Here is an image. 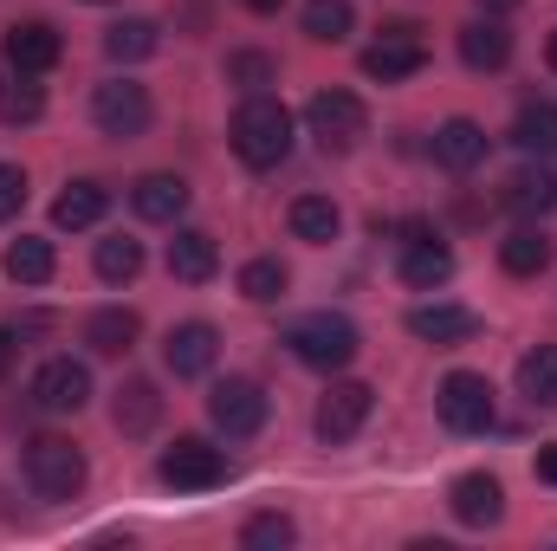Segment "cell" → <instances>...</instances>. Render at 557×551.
Instances as JSON below:
<instances>
[{
	"label": "cell",
	"instance_id": "obj_21",
	"mask_svg": "<svg viewBox=\"0 0 557 551\" xmlns=\"http://www.w3.org/2000/svg\"><path fill=\"white\" fill-rule=\"evenodd\" d=\"M447 279H454V254H447L434 234L403 247V285H416V292H434V285H447Z\"/></svg>",
	"mask_w": 557,
	"mask_h": 551
},
{
	"label": "cell",
	"instance_id": "obj_20",
	"mask_svg": "<svg viewBox=\"0 0 557 551\" xmlns=\"http://www.w3.org/2000/svg\"><path fill=\"white\" fill-rule=\"evenodd\" d=\"M104 208H111V188H104V182H65V195L52 201V221L78 234V228H98Z\"/></svg>",
	"mask_w": 557,
	"mask_h": 551
},
{
	"label": "cell",
	"instance_id": "obj_23",
	"mask_svg": "<svg viewBox=\"0 0 557 551\" xmlns=\"http://www.w3.org/2000/svg\"><path fill=\"white\" fill-rule=\"evenodd\" d=\"M499 267L512 279H539L552 267V241H545V228H519V234H506L499 241Z\"/></svg>",
	"mask_w": 557,
	"mask_h": 551
},
{
	"label": "cell",
	"instance_id": "obj_25",
	"mask_svg": "<svg viewBox=\"0 0 557 551\" xmlns=\"http://www.w3.org/2000/svg\"><path fill=\"white\" fill-rule=\"evenodd\" d=\"M499 201H506L512 215H525V221H532V215H552L557 208V175H545V169H519V175L506 182Z\"/></svg>",
	"mask_w": 557,
	"mask_h": 551
},
{
	"label": "cell",
	"instance_id": "obj_24",
	"mask_svg": "<svg viewBox=\"0 0 557 551\" xmlns=\"http://www.w3.org/2000/svg\"><path fill=\"white\" fill-rule=\"evenodd\" d=\"M519 396L532 409H557V344H539L519 357Z\"/></svg>",
	"mask_w": 557,
	"mask_h": 551
},
{
	"label": "cell",
	"instance_id": "obj_30",
	"mask_svg": "<svg viewBox=\"0 0 557 551\" xmlns=\"http://www.w3.org/2000/svg\"><path fill=\"white\" fill-rule=\"evenodd\" d=\"M156 46H162V26H156V20H117V26L104 33V52H111L117 65H137Z\"/></svg>",
	"mask_w": 557,
	"mask_h": 551
},
{
	"label": "cell",
	"instance_id": "obj_4",
	"mask_svg": "<svg viewBox=\"0 0 557 551\" xmlns=\"http://www.w3.org/2000/svg\"><path fill=\"white\" fill-rule=\"evenodd\" d=\"M156 474H162V487H175V493H208V487L227 480V454L208 448L201 434H182V441L156 461Z\"/></svg>",
	"mask_w": 557,
	"mask_h": 551
},
{
	"label": "cell",
	"instance_id": "obj_29",
	"mask_svg": "<svg viewBox=\"0 0 557 551\" xmlns=\"http://www.w3.org/2000/svg\"><path fill=\"white\" fill-rule=\"evenodd\" d=\"M52 241H39V234H20L13 247H7V279L13 285H46L52 279Z\"/></svg>",
	"mask_w": 557,
	"mask_h": 551
},
{
	"label": "cell",
	"instance_id": "obj_5",
	"mask_svg": "<svg viewBox=\"0 0 557 551\" xmlns=\"http://www.w3.org/2000/svg\"><path fill=\"white\" fill-rule=\"evenodd\" d=\"M305 124H311V137L324 143V149H357L363 131H370V111H363L357 91H318L305 105Z\"/></svg>",
	"mask_w": 557,
	"mask_h": 551
},
{
	"label": "cell",
	"instance_id": "obj_33",
	"mask_svg": "<svg viewBox=\"0 0 557 551\" xmlns=\"http://www.w3.org/2000/svg\"><path fill=\"white\" fill-rule=\"evenodd\" d=\"M298 20H305V33H311V39H324V46H331V39H344V33H350V20H357V13H350V0H305V13H298Z\"/></svg>",
	"mask_w": 557,
	"mask_h": 551
},
{
	"label": "cell",
	"instance_id": "obj_3",
	"mask_svg": "<svg viewBox=\"0 0 557 551\" xmlns=\"http://www.w3.org/2000/svg\"><path fill=\"white\" fill-rule=\"evenodd\" d=\"M26 487L39 493V500H78V487H85V454L65 441V434H39V441H26Z\"/></svg>",
	"mask_w": 557,
	"mask_h": 551
},
{
	"label": "cell",
	"instance_id": "obj_2",
	"mask_svg": "<svg viewBox=\"0 0 557 551\" xmlns=\"http://www.w3.org/2000/svg\"><path fill=\"white\" fill-rule=\"evenodd\" d=\"M285 344H292V357L305 364V370H344L357 351H363V338H357V325L344 318V311H305L292 331H285Z\"/></svg>",
	"mask_w": 557,
	"mask_h": 551
},
{
	"label": "cell",
	"instance_id": "obj_18",
	"mask_svg": "<svg viewBox=\"0 0 557 551\" xmlns=\"http://www.w3.org/2000/svg\"><path fill=\"white\" fill-rule=\"evenodd\" d=\"M460 59L473 65V72H499L506 59H512V33L486 13V20H473V26H460Z\"/></svg>",
	"mask_w": 557,
	"mask_h": 551
},
{
	"label": "cell",
	"instance_id": "obj_6",
	"mask_svg": "<svg viewBox=\"0 0 557 551\" xmlns=\"http://www.w3.org/2000/svg\"><path fill=\"white\" fill-rule=\"evenodd\" d=\"M149 118H156V105H149V91L131 85V78H111V85L91 91V124H98L104 137H143Z\"/></svg>",
	"mask_w": 557,
	"mask_h": 551
},
{
	"label": "cell",
	"instance_id": "obj_31",
	"mask_svg": "<svg viewBox=\"0 0 557 551\" xmlns=\"http://www.w3.org/2000/svg\"><path fill=\"white\" fill-rule=\"evenodd\" d=\"M512 143L525 156H557V105H525L512 118Z\"/></svg>",
	"mask_w": 557,
	"mask_h": 551
},
{
	"label": "cell",
	"instance_id": "obj_37",
	"mask_svg": "<svg viewBox=\"0 0 557 551\" xmlns=\"http://www.w3.org/2000/svg\"><path fill=\"white\" fill-rule=\"evenodd\" d=\"M26 208V169L20 162H0V221H13Z\"/></svg>",
	"mask_w": 557,
	"mask_h": 551
},
{
	"label": "cell",
	"instance_id": "obj_35",
	"mask_svg": "<svg viewBox=\"0 0 557 551\" xmlns=\"http://www.w3.org/2000/svg\"><path fill=\"white\" fill-rule=\"evenodd\" d=\"M292 539H298V526H292L285 513H260V519H247V526H240V546H247V551L292 546Z\"/></svg>",
	"mask_w": 557,
	"mask_h": 551
},
{
	"label": "cell",
	"instance_id": "obj_11",
	"mask_svg": "<svg viewBox=\"0 0 557 551\" xmlns=\"http://www.w3.org/2000/svg\"><path fill=\"white\" fill-rule=\"evenodd\" d=\"M447 506H454V519H460V526L486 532V526H499V519H506V487H499L493 474H460V480L447 487Z\"/></svg>",
	"mask_w": 557,
	"mask_h": 551
},
{
	"label": "cell",
	"instance_id": "obj_36",
	"mask_svg": "<svg viewBox=\"0 0 557 551\" xmlns=\"http://www.w3.org/2000/svg\"><path fill=\"white\" fill-rule=\"evenodd\" d=\"M227 78L247 85V91H260V85H278V65L267 52H234V59H227Z\"/></svg>",
	"mask_w": 557,
	"mask_h": 551
},
{
	"label": "cell",
	"instance_id": "obj_14",
	"mask_svg": "<svg viewBox=\"0 0 557 551\" xmlns=\"http://www.w3.org/2000/svg\"><path fill=\"white\" fill-rule=\"evenodd\" d=\"M214 351H221V338H214V325H175L169 331V344H162V364L175 370V377H208L214 370Z\"/></svg>",
	"mask_w": 557,
	"mask_h": 551
},
{
	"label": "cell",
	"instance_id": "obj_32",
	"mask_svg": "<svg viewBox=\"0 0 557 551\" xmlns=\"http://www.w3.org/2000/svg\"><path fill=\"white\" fill-rule=\"evenodd\" d=\"M137 273H143V241H131V234L98 241V279L104 285H131Z\"/></svg>",
	"mask_w": 557,
	"mask_h": 551
},
{
	"label": "cell",
	"instance_id": "obj_40",
	"mask_svg": "<svg viewBox=\"0 0 557 551\" xmlns=\"http://www.w3.org/2000/svg\"><path fill=\"white\" fill-rule=\"evenodd\" d=\"M480 7H486V13H512L519 0H480Z\"/></svg>",
	"mask_w": 557,
	"mask_h": 551
},
{
	"label": "cell",
	"instance_id": "obj_9",
	"mask_svg": "<svg viewBox=\"0 0 557 551\" xmlns=\"http://www.w3.org/2000/svg\"><path fill=\"white\" fill-rule=\"evenodd\" d=\"M33 403L46 415H78L91 403V370L72 364V357H46V364L33 370Z\"/></svg>",
	"mask_w": 557,
	"mask_h": 551
},
{
	"label": "cell",
	"instance_id": "obj_28",
	"mask_svg": "<svg viewBox=\"0 0 557 551\" xmlns=\"http://www.w3.org/2000/svg\"><path fill=\"white\" fill-rule=\"evenodd\" d=\"M46 118V91L33 85V72H7L0 78V124H39Z\"/></svg>",
	"mask_w": 557,
	"mask_h": 551
},
{
	"label": "cell",
	"instance_id": "obj_38",
	"mask_svg": "<svg viewBox=\"0 0 557 551\" xmlns=\"http://www.w3.org/2000/svg\"><path fill=\"white\" fill-rule=\"evenodd\" d=\"M539 480H552V487H557V448H545V454H539Z\"/></svg>",
	"mask_w": 557,
	"mask_h": 551
},
{
	"label": "cell",
	"instance_id": "obj_16",
	"mask_svg": "<svg viewBox=\"0 0 557 551\" xmlns=\"http://www.w3.org/2000/svg\"><path fill=\"white\" fill-rule=\"evenodd\" d=\"M131 208H137L143 221L175 228V221H182V208H188V182H182V175H143L137 188H131Z\"/></svg>",
	"mask_w": 557,
	"mask_h": 551
},
{
	"label": "cell",
	"instance_id": "obj_19",
	"mask_svg": "<svg viewBox=\"0 0 557 551\" xmlns=\"http://www.w3.org/2000/svg\"><path fill=\"white\" fill-rule=\"evenodd\" d=\"M480 156H486V131H480L473 118H454V124H441V131H434V162H441V169L467 175Z\"/></svg>",
	"mask_w": 557,
	"mask_h": 551
},
{
	"label": "cell",
	"instance_id": "obj_8",
	"mask_svg": "<svg viewBox=\"0 0 557 551\" xmlns=\"http://www.w3.org/2000/svg\"><path fill=\"white\" fill-rule=\"evenodd\" d=\"M208 415H214V428L221 434H260L267 428V390L253 383V377H227V383H214V396H208Z\"/></svg>",
	"mask_w": 557,
	"mask_h": 551
},
{
	"label": "cell",
	"instance_id": "obj_13",
	"mask_svg": "<svg viewBox=\"0 0 557 551\" xmlns=\"http://www.w3.org/2000/svg\"><path fill=\"white\" fill-rule=\"evenodd\" d=\"M421 65H428V46H421L416 33H383V39L363 52V72H370L376 85H403V78H416Z\"/></svg>",
	"mask_w": 557,
	"mask_h": 551
},
{
	"label": "cell",
	"instance_id": "obj_41",
	"mask_svg": "<svg viewBox=\"0 0 557 551\" xmlns=\"http://www.w3.org/2000/svg\"><path fill=\"white\" fill-rule=\"evenodd\" d=\"M247 7H253V13H278V7H285V0H247Z\"/></svg>",
	"mask_w": 557,
	"mask_h": 551
},
{
	"label": "cell",
	"instance_id": "obj_15",
	"mask_svg": "<svg viewBox=\"0 0 557 551\" xmlns=\"http://www.w3.org/2000/svg\"><path fill=\"white\" fill-rule=\"evenodd\" d=\"M169 273L182 279V285H208V279L221 273V247H214V234H201V228H175V241H169Z\"/></svg>",
	"mask_w": 557,
	"mask_h": 551
},
{
	"label": "cell",
	"instance_id": "obj_39",
	"mask_svg": "<svg viewBox=\"0 0 557 551\" xmlns=\"http://www.w3.org/2000/svg\"><path fill=\"white\" fill-rule=\"evenodd\" d=\"M7 370H13V331L0 325V377H7Z\"/></svg>",
	"mask_w": 557,
	"mask_h": 551
},
{
	"label": "cell",
	"instance_id": "obj_27",
	"mask_svg": "<svg viewBox=\"0 0 557 551\" xmlns=\"http://www.w3.org/2000/svg\"><path fill=\"white\" fill-rule=\"evenodd\" d=\"M156 415H162V396H156V383H124L117 390V403H111V421L124 428V434H149L156 428Z\"/></svg>",
	"mask_w": 557,
	"mask_h": 551
},
{
	"label": "cell",
	"instance_id": "obj_26",
	"mask_svg": "<svg viewBox=\"0 0 557 551\" xmlns=\"http://www.w3.org/2000/svg\"><path fill=\"white\" fill-rule=\"evenodd\" d=\"M337 228H344V215H337L331 195H298V201H292V234H298V241L324 247V241H337Z\"/></svg>",
	"mask_w": 557,
	"mask_h": 551
},
{
	"label": "cell",
	"instance_id": "obj_10",
	"mask_svg": "<svg viewBox=\"0 0 557 551\" xmlns=\"http://www.w3.org/2000/svg\"><path fill=\"white\" fill-rule=\"evenodd\" d=\"M370 409H376V390L357 383V377H344V383H331L324 403H318V434H324V441H350V434L370 421Z\"/></svg>",
	"mask_w": 557,
	"mask_h": 551
},
{
	"label": "cell",
	"instance_id": "obj_12",
	"mask_svg": "<svg viewBox=\"0 0 557 551\" xmlns=\"http://www.w3.org/2000/svg\"><path fill=\"white\" fill-rule=\"evenodd\" d=\"M0 52H7V72H52L59 65V33L46 26V20H20V26H7V39H0Z\"/></svg>",
	"mask_w": 557,
	"mask_h": 551
},
{
	"label": "cell",
	"instance_id": "obj_42",
	"mask_svg": "<svg viewBox=\"0 0 557 551\" xmlns=\"http://www.w3.org/2000/svg\"><path fill=\"white\" fill-rule=\"evenodd\" d=\"M545 59H552V72H557V33H552V46H545Z\"/></svg>",
	"mask_w": 557,
	"mask_h": 551
},
{
	"label": "cell",
	"instance_id": "obj_22",
	"mask_svg": "<svg viewBox=\"0 0 557 551\" xmlns=\"http://www.w3.org/2000/svg\"><path fill=\"white\" fill-rule=\"evenodd\" d=\"M143 318L137 311H124V305H111V311H91V325H85V344L98 351V357H124L131 344H137Z\"/></svg>",
	"mask_w": 557,
	"mask_h": 551
},
{
	"label": "cell",
	"instance_id": "obj_1",
	"mask_svg": "<svg viewBox=\"0 0 557 551\" xmlns=\"http://www.w3.org/2000/svg\"><path fill=\"white\" fill-rule=\"evenodd\" d=\"M234 156L247 162V169H278L285 156H292V111L267 98V91H253L240 111H234Z\"/></svg>",
	"mask_w": 557,
	"mask_h": 551
},
{
	"label": "cell",
	"instance_id": "obj_34",
	"mask_svg": "<svg viewBox=\"0 0 557 551\" xmlns=\"http://www.w3.org/2000/svg\"><path fill=\"white\" fill-rule=\"evenodd\" d=\"M285 285H292V273H285L278 260H247V267H240V292H247L253 305H273V298H285Z\"/></svg>",
	"mask_w": 557,
	"mask_h": 551
},
{
	"label": "cell",
	"instance_id": "obj_7",
	"mask_svg": "<svg viewBox=\"0 0 557 551\" xmlns=\"http://www.w3.org/2000/svg\"><path fill=\"white\" fill-rule=\"evenodd\" d=\"M434 409H441V421H447L454 434H486V428H493V383L473 377V370H454V377L441 383Z\"/></svg>",
	"mask_w": 557,
	"mask_h": 551
},
{
	"label": "cell",
	"instance_id": "obj_17",
	"mask_svg": "<svg viewBox=\"0 0 557 551\" xmlns=\"http://www.w3.org/2000/svg\"><path fill=\"white\" fill-rule=\"evenodd\" d=\"M409 331L428 338V344H467V338L480 331V318H473L467 305H416V311H409Z\"/></svg>",
	"mask_w": 557,
	"mask_h": 551
}]
</instances>
